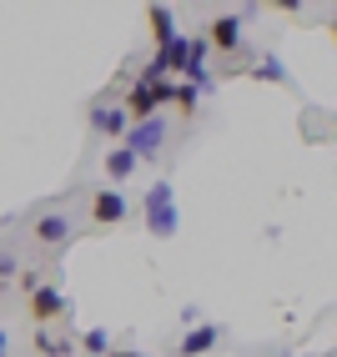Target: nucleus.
<instances>
[{"label": "nucleus", "mask_w": 337, "mask_h": 357, "mask_svg": "<svg viewBox=\"0 0 337 357\" xmlns=\"http://www.w3.org/2000/svg\"><path fill=\"white\" fill-rule=\"evenodd\" d=\"M141 227L151 236H177L181 231V211H177V197H172V181H156L147 197H141Z\"/></svg>", "instance_id": "1"}, {"label": "nucleus", "mask_w": 337, "mask_h": 357, "mask_svg": "<svg viewBox=\"0 0 337 357\" xmlns=\"http://www.w3.org/2000/svg\"><path fill=\"white\" fill-rule=\"evenodd\" d=\"M161 141H166V116H151V121H136V126L126 131L121 146H126L136 161H151V156L161 151Z\"/></svg>", "instance_id": "2"}, {"label": "nucleus", "mask_w": 337, "mask_h": 357, "mask_svg": "<svg viewBox=\"0 0 337 357\" xmlns=\"http://www.w3.org/2000/svg\"><path fill=\"white\" fill-rule=\"evenodd\" d=\"M207 45H216L222 56H237L242 51V15H216L207 26Z\"/></svg>", "instance_id": "3"}, {"label": "nucleus", "mask_w": 337, "mask_h": 357, "mask_svg": "<svg viewBox=\"0 0 337 357\" xmlns=\"http://www.w3.org/2000/svg\"><path fill=\"white\" fill-rule=\"evenodd\" d=\"M66 307H70V302H66L61 287H36V292H31V317H36L40 327H45V322H61Z\"/></svg>", "instance_id": "4"}, {"label": "nucleus", "mask_w": 337, "mask_h": 357, "mask_svg": "<svg viewBox=\"0 0 337 357\" xmlns=\"http://www.w3.org/2000/svg\"><path fill=\"white\" fill-rule=\"evenodd\" d=\"M126 211H131V206H126L121 192H96V197H91V222H96V227H116V222H126Z\"/></svg>", "instance_id": "5"}, {"label": "nucleus", "mask_w": 337, "mask_h": 357, "mask_svg": "<svg viewBox=\"0 0 337 357\" xmlns=\"http://www.w3.org/2000/svg\"><path fill=\"white\" fill-rule=\"evenodd\" d=\"M191 40V51H186V70H181V81L186 86H197V91H211V70H207V40L202 36H186Z\"/></svg>", "instance_id": "6"}, {"label": "nucleus", "mask_w": 337, "mask_h": 357, "mask_svg": "<svg viewBox=\"0 0 337 357\" xmlns=\"http://www.w3.org/2000/svg\"><path fill=\"white\" fill-rule=\"evenodd\" d=\"M216 342H222V327H216V322H197V327H186V337H181V357H207Z\"/></svg>", "instance_id": "7"}, {"label": "nucleus", "mask_w": 337, "mask_h": 357, "mask_svg": "<svg viewBox=\"0 0 337 357\" xmlns=\"http://www.w3.org/2000/svg\"><path fill=\"white\" fill-rule=\"evenodd\" d=\"M91 131H101V136H121V141H126V131H131L126 106H101V111H91Z\"/></svg>", "instance_id": "8"}, {"label": "nucleus", "mask_w": 337, "mask_h": 357, "mask_svg": "<svg viewBox=\"0 0 337 357\" xmlns=\"http://www.w3.org/2000/svg\"><path fill=\"white\" fill-rule=\"evenodd\" d=\"M66 236H70L66 211H45V217H36V242H40V247H61Z\"/></svg>", "instance_id": "9"}, {"label": "nucleus", "mask_w": 337, "mask_h": 357, "mask_svg": "<svg viewBox=\"0 0 337 357\" xmlns=\"http://www.w3.org/2000/svg\"><path fill=\"white\" fill-rule=\"evenodd\" d=\"M147 20H151V36H156V51H166V45L177 40V20H172V10L166 6H151L147 10Z\"/></svg>", "instance_id": "10"}, {"label": "nucleus", "mask_w": 337, "mask_h": 357, "mask_svg": "<svg viewBox=\"0 0 337 357\" xmlns=\"http://www.w3.org/2000/svg\"><path fill=\"white\" fill-rule=\"evenodd\" d=\"M36 352L40 357H70V352H76V342H70V337H56V332H36Z\"/></svg>", "instance_id": "11"}, {"label": "nucleus", "mask_w": 337, "mask_h": 357, "mask_svg": "<svg viewBox=\"0 0 337 357\" xmlns=\"http://www.w3.org/2000/svg\"><path fill=\"white\" fill-rule=\"evenodd\" d=\"M136 166H141V161H136V156H131L126 146H116V151L106 156V176H111V181H126V176L136 172Z\"/></svg>", "instance_id": "12"}, {"label": "nucleus", "mask_w": 337, "mask_h": 357, "mask_svg": "<svg viewBox=\"0 0 337 357\" xmlns=\"http://www.w3.org/2000/svg\"><path fill=\"white\" fill-rule=\"evenodd\" d=\"M252 76H257V81H272V86H287V81H292V76H287V66H282L277 56H262V61L252 66Z\"/></svg>", "instance_id": "13"}, {"label": "nucleus", "mask_w": 337, "mask_h": 357, "mask_svg": "<svg viewBox=\"0 0 337 357\" xmlns=\"http://www.w3.org/2000/svg\"><path fill=\"white\" fill-rule=\"evenodd\" d=\"M197 101H202V91L197 86H186V81H172V106L181 116H197Z\"/></svg>", "instance_id": "14"}, {"label": "nucleus", "mask_w": 337, "mask_h": 357, "mask_svg": "<svg viewBox=\"0 0 337 357\" xmlns=\"http://www.w3.org/2000/svg\"><path fill=\"white\" fill-rule=\"evenodd\" d=\"M81 352H91V357H111V332H106V327H86V332H81Z\"/></svg>", "instance_id": "15"}, {"label": "nucleus", "mask_w": 337, "mask_h": 357, "mask_svg": "<svg viewBox=\"0 0 337 357\" xmlns=\"http://www.w3.org/2000/svg\"><path fill=\"white\" fill-rule=\"evenodd\" d=\"M10 277H20V267H15V257L0 252V282H10Z\"/></svg>", "instance_id": "16"}, {"label": "nucleus", "mask_w": 337, "mask_h": 357, "mask_svg": "<svg viewBox=\"0 0 337 357\" xmlns=\"http://www.w3.org/2000/svg\"><path fill=\"white\" fill-rule=\"evenodd\" d=\"M6 347H10V337H6V332H0V357H6Z\"/></svg>", "instance_id": "17"}, {"label": "nucleus", "mask_w": 337, "mask_h": 357, "mask_svg": "<svg viewBox=\"0 0 337 357\" xmlns=\"http://www.w3.org/2000/svg\"><path fill=\"white\" fill-rule=\"evenodd\" d=\"M111 357H141V352H111Z\"/></svg>", "instance_id": "18"}, {"label": "nucleus", "mask_w": 337, "mask_h": 357, "mask_svg": "<svg viewBox=\"0 0 337 357\" xmlns=\"http://www.w3.org/2000/svg\"><path fill=\"white\" fill-rule=\"evenodd\" d=\"M332 40H337V20H332Z\"/></svg>", "instance_id": "19"}]
</instances>
